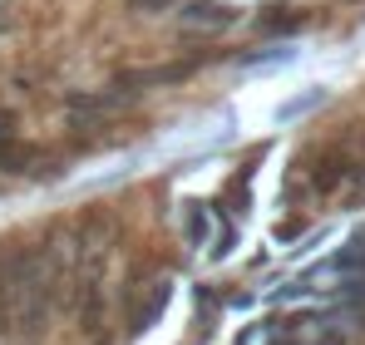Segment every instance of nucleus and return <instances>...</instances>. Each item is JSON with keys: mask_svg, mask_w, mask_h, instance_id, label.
<instances>
[{"mask_svg": "<svg viewBox=\"0 0 365 345\" xmlns=\"http://www.w3.org/2000/svg\"><path fill=\"white\" fill-rule=\"evenodd\" d=\"M89 345H114V341H109V336H94V341H89Z\"/></svg>", "mask_w": 365, "mask_h": 345, "instance_id": "f8f14e48", "label": "nucleus"}, {"mask_svg": "<svg viewBox=\"0 0 365 345\" xmlns=\"http://www.w3.org/2000/svg\"><path fill=\"white\" fill-rule=\"evenodd\" d=\"M297 25H306L297 5H267V15H262V30H297Z\"/></svg>", "mask_w": 365, "mask_h": 345, "instance_id": "0eeeda50", "label": "nucleus"}, {"mask_svg": "<svg viewBox=\"0 0 365 345\" xmlns=\"http://www.w3.org/2000/svg\"><path fill=\"white\" fill-rule=\"evenodd\" d=\"M10 128H15V114H10V109H0V143L10 138Z\"/></svg>", "mask_w": 365, "mask_h": 345, "instance_id": "9d476101", "label": "nucleus"}, {"mask_svg": "<svg viewBox=\"0 0 365 345\" xmlns=\"http://www.w3.org/2000/svg\"><path fill=\"white\" fill-rule=\"evenodd\" d=\"M15 345H35V341H15Z\"/></svg>", "mask_w": 365, "mask_h": 345, "instance_id": "ddd939ff", "label": "nucleus"}, {"mask_svg": "<svg viewBox=\"0 0 365 345\" xmlns=\"http://www.w3.org/2000/svg\"><path fill=\"white\" fill-rule=\"evenodd\" d=\"M40 158H45V153H40L35 143L15 138V133L0 143V168H5V172H35V168H40Z\"/></svg>", "mask_w": 365, "mask_h": 345, "instance_id": "423d86ee", "label": "nucleus"}, {"mask_svg": "<svg viewBox=\"0 0 365 345\" xmlns=\"http://www.w3.org/2000/svg\"><path fill=\"white\" fill-rule=\"evenodd\" d=\"M0 296H5V321L15 341H35L50 326L55 291H50L45 247H15L10 257H0Z\"/></svg>", "mask_w": 365, "mask_h": 345, "instance_id": "f257e3e1", "label": "nucleus"}, {"mask_svg": "<svg viewBox=\"0 0 365 345\" xmlns=\"http://www.w3.org/2000/svg\"><path fill=\"white\" fill-rule=\"evenodd\" d=\"M133 94H138V89H128V84H114V89H84V94H69L64 109H69L74 123H79V118H84V123H99V118L119 114Z\"/></svg>", "mask_w": 365, "mask_h": 345, "instance_id": "7ed1b4c3", "label": "nucleus"}, {"mask_svg": "<svg viewBox=\"0 0 365 345\" xmlns=\"http://www.w3.org/2000/svg\"><path fill=\"white\" fill-rule=\"evenodd\" d=\"M321 345H346V336H326V341H321Z\"/></svg>", "mask_w": 365, "mask_h": 345, "instance_id": "9b49d317", "label": "nucleus"}, {"mask_svg": "<svg viewBox=\"0 0 365 345\" xmlns=\"http://www.w3.org/2000/svg\"><path fill=\"white\" fill-rule=\"evenodd\" d=\"M242 20V10H232L227 0H187L178 5V25L187 35H217V30H232Z\"/></svg>", "mask_w": 365, "mask_h": 345, "instance_id": "f03ea898", "label": "nucleus"}, {"mask_svg": "<svg viewBox=\"0 0 365 345\" xmlns=\"http://www.w3.org/2000/svg\"><path fill=\"white\" fill-rule=\"evenodd\" d=\"M321 99H326V89H311V94H302V99L282 104V109H277V118H297V114H306V109H316Z\"/></svg>", "mask_w": 365, "mask_h": 345, "instance_id": "6e6552de", "label": "nucleus"}, {"mask_svg": "<svg viewBox=\"0 0 365 345\" xmlns=\"http://www.w3.org/2000/svg\"><path fill=\"white\" fill-rule=\"evenodd\" d=\"M356 177V163L346 148H321L316 153V168H311V192H336Z\"/></svg>", "mask_w": 365, "mask_h": 345, "instance_id": "39448f33", "label": "nucleus"}, {"mask_svg": "<svg viewBox=\"0 0 365 345\" xmlns=\"http://www.w3.org/2000/svg\"><path fill=\"white\" fill-rule=\"evenodd\" d=\"M138 291H143V296H128V331H133V336H143V331L168 311V301H173V282H168V277H148Z\"/></svg>", "mask_w": 365, "mask_h": 345, "instance_id": "20e7f679", "label": "nucleus"}, {"mask_svg": "<svg viewBox=\"0 0 365 345\" xmlns=\"http://www.w3.org/2000/svg\"><path fill=\"white\" fill-rule=\"evenodd\" d=\"M133 15H158V10H173V0H128Z\"/></svg>", "mask_w": 365, "mask_h": 345, "instance_id": "1a4fd4ad", "label": "nucleus"}]
</instances>
